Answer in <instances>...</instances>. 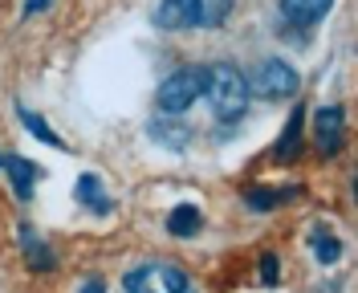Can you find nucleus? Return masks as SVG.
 <instances>
[{
	"mask_svg": "<svg viewBox=\"0 0 358 293\" xmlns=\"http://www.w3.org/2000/svg\"><path fill=\"white\" fill-rule=\"evenodd\" d=\"M203 98H208V106L220 122H241L252 94H248L241 69L228 66V62H216V66L203 69Z\"/></svg>",
	"mask_w": 358,
	"mask_h": 293,
	"instance_id": "f257e3e1",
	"label": "nucleus"
},
{
	"mask_svg": "<svg viewBox=\"0 0 358 293\" xmlns=\"http://www.w3.org/2000/svg\"><path fill=\"white\" fill-rule=\"evenodd\" d=\"M232 13V0H159L151 21L159 29H220Z\"/></svg>",
	"mask_w": 358,
	"mask_h": 293,
	"instance_id": "f03ea898",
	"label": "nucleus"
},
{
	"mask_svg": "<svg viewBox=\"0 0 358 293\" xmlns=\"http://www.w3.org/2000/svg\"><path fill=\"white\" fill-rule=\"evenodd\" d=\"M122 290L127 293H196L192 277L167 261H143L138 269H131L122 277Z\"/></svg>",
	"mask_w": 358,
	"mask_h": 293,
	"instance_id": "7ed1b4c3",
	"label": "nucleus"
},
{
	"mask_svg": "<svg viewBox=\"0 0 358 293\" xmlns=\"http://www.w3.org/2000/svg\"><path fill=\"white\" fill-rule=\"evenodd\" d=\"M248 94H257V98H268V102H285L297 94L301 86V78H297V69L289 62H281V57H265V62H257L252 73L245 78Z\"/></svg>",
	"mask_w": 358,
	"mask_h": 293,
	"instance_id": "20e7f679",
	"label": "nucleus"
},
{
	"mask_svg": "<svg viewBox=\"0 0 358 293\" xmlns=\"http://www.w3.org/2000/svg\"><path fill=\"white\" fill-rule=\"evenodd\" d=\"M200 94H203V69L183 66V69L167 73V78L159 82L155 102H159V110H163V114H183V110H192V106H196V98H200Z\"/></svg>",
	"mask_w": 358,
	"mask_h": 293,
	"instance_id": "39448f33",
	"label": "nucleus"
},
{
	"mask_svg": "<svg viewBox=\"0 0 358 293\" xmlns=\"http://www.w3.org/2000/svg\"><path fill=\"white\" fill-rule=\"evenodd\" d=\"M346 138V110L342 106H322L313 114V143L322 155H338Z\"/></svg>",
	"mask_w": 358,
	"mask_h": 293,
	"instance_id": "423d86ee",
	"label": "nucleus"
},
{
	"mask_svg": "<svg viewBox=\"0 0 358 293\" xmlns=\"http://www.w3.org/2000/svg\"><path fill=\"white\" fill-rule=\"evenodd\" d=\"M73 196H78V203H82V208H90V212H98V216H106V212H114L110 192H106V183L98 180L94 171H86V176H78V183H73Z\"/></svg>",
	"mask_w": 358,
	"mask_h": 293,
	"instance_id": "0eeeda50",
	"label": "nucleus"
},
{
	"mask_svg": "<svg viewBox=\"0 0 358 293\" xmlns=\"http://www.w3.org/2000/svg\"><path fill=\"white\" fill-rule=\"evenodd\" d=\"M4 171H8V180H13V196L21 203L33 200V183L41 176V167L37 163H29L24 155H4Z\"/></svg>",
	"mask_w": 358,
	"mask_h": 293,
	"instance_id": "6e6552de",
	"label": "nucleus"
},
{
	"mask_svg": "<svg viewBox=\"0 0 358 293\" xmlns=\"http://www.w3.org/2000/svg\"><path fill=\"white\" fill-rule=\"evenodd\" d=\"M306 192L301 187H245V203L252 208V212H273V208H281V203H293L301 200Z\"/></svg>",
	"mask_w": 358,
	"mask_h": 293,
	"instance_id": "1a4fd4ad",
	"label": "nucleus"
},
{
	"mask_svg": "<svg viewBox=\"0 0 358 293\" xmlns=\"http://www.w3.org/2000/svg\"><path fill=\"white\" fill-rule=\"evenodd\" d=\"M330 8H334V0H281V17L289 24H297V29L317 24Z\"/></svg>",
	"mask_w": 358,
	"mask_h": 293,
	"instance_id": "9d476101",
	"label": "nucleus"
},
{
	"mask_svg": "<svg viewBox=\"0 0 358 293\" xmlns=\"http://www.w3.org/2000/svg\"><path fill=\"white\" fill-rule=\"evenodd\" d=\"M21 248H24V265H29V269L49 273L53 265H57V252H53V248L33 232V224H21Z\"/></svg>",
	"mask_w": 358,
	"mask_h": 293,
	"instance_id": "9b49d317",
	"label": "nucleus"
},
{
	"mask_svg": "<svg viewBox=\"0 0 358 293\" xmlns=\"http://www.w3.org/2000/svg\"><path fill=\"white\" fill-rule=\"evenodd\" d=\"M301 131H306V106L297 102V110L289 114V122H285V131L277 138V147H273V159L277 163H289L297 155V147H301Z\"/></svg>",
	"mask_w": 358,
	"mask_h": 293,
	"instance_id": "f8f14e48",
	"label": "nucleus"
},
{
	"mask_svg": "<svg viewBox=\"0 0 358 293\" xmlns=\"http://www.w3.org/2000/svg\"><path fill=\"white\" fill-rule=\"evenodd\" d=\"M203 228V212L196 203H176L171 212H167V232L179 236V241H187V236H196Z\"/></svg>",
	"mask_w": 358,
	"mask_h": 293,
	"instance_id": "ddd939ff",
	"label": "nucleus"
},
{
	"mask_svg": "<svg viewBox=\"0 0 358 293\" xmlns=\"http://www.w3.org/2000/svg\"><path fill=\"white\" fill-rule=\"evenodd\" d=\"M17 118H21L24 127H29V135H33V138H41L45 147H53V151H66V143H62V135H53V127L45 122L41 114H33L29 106H17Z\"/></svg>",
	"mask_w": 358,
	"mask_h": 293,
	"instance_id": "4468645a",
	"label": "nucleus"
},
{
	"mask_svg": "<svg viewBox=\"0 0 358 293\" xmlns=\"http://www.w3.org/2000/svg\"><path fill=\"white\" fill-rule=\"evenodd\" d=\"M310 248L317 252V261H322V265H334L338 257H342V241H338L334 232H326L322 224H313V232H310Z\"/></svg>",
	"mask_w": 358,
	"mask_h": 293,
	"instance_id": "2eb2a0df",
	"label": "nucleus"
},
{
	"mask_svg": "<svg viewBox=\"0 0 358 293\" xmlns=\"http://www.w3.org/2000/svg\"><path fill=\"white\" fill-rule=\"evenodd\" d=\"M261 281H268V285H277V281H281V265H277V257H273V252L261 257Z\"/></svg>",
	"mask_w": 358,
	"mask_h": 293,
	"instance_id": "dca6fc26",
	"label": "nucleus"
},
{
	"mask_svg": "<svg viewBox=\"0 0 358 293\" xmlns=\"http://www.w3.org/2000/svg\"><path fill=\"white\" fill-rule=\"evenodd\" d=\"M49 4H53V0H29V4H24V17H33V13H45Z\"/></svg>",
	"mask_w": 358,
	"mask_h": 293,
	"instance_id": "f3484780",
	"label": "nucleus"
},
{
	"mask_svg": "<svg viewBox=\"0 0 358 293\" xmlns=\"http://www.w3.org/2000/svg\"><path fill=\"white\" fill-rule=\"evenodd\" d=\"M82 293H106V285H102V277H90L86 285H82Z\"/></svg>",
	"mask_w": 358,
	"mask_h": 293,
	"instance_id": "a211bd4d",
	"label": "nucleus"
},
{
	"mask_svg": "<svg viewBox=\"0 0 358 293\" xmlns=\"http://www.w3.org/2000/svg\"><path fill=\"white\" fill-rule=\"evenodd\" d=\"M0 167H4V155H0Z\"/></svg>",
	"mask_w": 358,
	"mask_h": 293,
	"instance_id": "6ab92c4d",
	"label": "nucleus"
}]
</instances>
